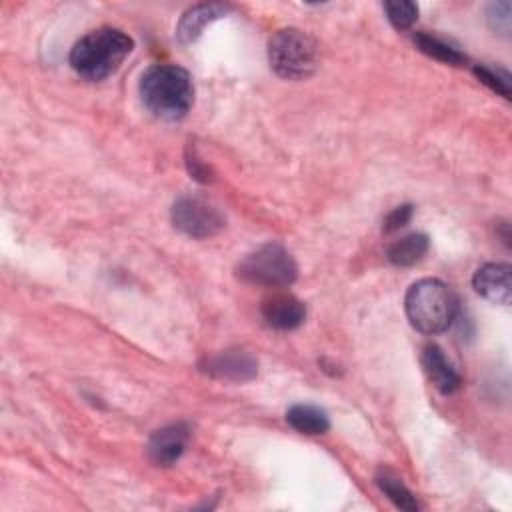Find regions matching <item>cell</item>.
<instances>
[{"label":"cell","instance_id":"20","mask_svg":"<svg viewBox=\"0 0 512 512\" xmlns=\"http://www.w3.org/2000/svg\"><path fill=\"white\" fill-rule=\"evenodd\" d=\"M412 212L414 208L410 204H402V206H396L392 212H388V216L384 218V224H382V230L384 232H394V230H400L402 226L408 224V220L412 218Z\"/></svg>","mask_w":512,"mask_h":512},{"label":"cell","instance_id":"6","mask_svg":"<svg viewBox=\"0 0 512 512\" xmlns=\"http://www.w3.org/2000/svg\"><path fill=\"white\" fill-rule=\"evenodd\" d=\"M172 224L182 234L204 240L224 228V216L206 198L186 194L172 204Z\"/></svg>","mask_w":512,"mask_h":512},{"label":"cell","instance_id":"17","mask_svg":"<svg viewBox=\"0 0 512 512\" xmlns=\"http://www.w3.org/2000/svg\"><path fill=\"white\" fill-rule=\"evenodd\" d=\"M384 12L390 24L398 30H408L418 18V6L410 0H388L384 2Z\"/></svg>","mask_w":512,"mask_h":512},{"label":"cell","instance_id":"7","mask_svg":"<svg viewBox=\"0 0 512 512\" xmlns=\"http://www.w3.org/2000/svg\"><path fill=\"white\" fill-rule=\"evenodd\" d=\"M202 370L218 380H230V382H248L258 372L256 358L240 348L218 352L202 362Z\"/></svg>","mask_w":512,"mask_h":512},{"label":"cell","instance_id":"16","mask_svg":"<svg viewBox=\"0 0 512 512\" xmlns=\"http://www.w3.org/2000/svg\"><path fill=\"white\" fill-rule=\"evenodd\" d=\"M376 484L378 488L394 502V506H398L400 510H408V512H414L418 510V502L414 498V494L402 484V480H398L396 476L384 472V474H378L376 476Z\"/></svg>","mask_w":512,"mask_h":512},{"label":"cell","instance_id":"4","mask_svg":"<svg viewBox=\"0 0 512 512\" xmlns=\"http://www.w3.org/2000/svg\"><path fill=\"white\" fill-rule=\"evenodd\" d=\"M272 70L286 80H304L318 66V44L300 28H282L268 40Z\"/></svg>","mask_w":512,"mask_h":512},{"label":"cell","instance_id":"9","mask_svg":"<svg viewBox=\"0 0 512 512\" xmlns=\"http://www.w3.org/2000/svg\"><path fill=\"white\" fill-rule=\"evenodd\" d=\"M262 318L274 330H294L306 318V306L302 300L288 292H274L262 300Z\"/></svg>","mask_w":512,"mask_h":512},{"label":"cell","instance_id":"8","mask_svg":"<svg viewBox=\"0 0 512 512\" xmlns=\"http://www.w3.org/2000/svg\"><path fill=\"white\" fill-rule=\"evenodd\" d=\"M190 438V428L184 422L168 424L156 430L148 442V458L156 466H172L182 454Z\"/></svg>","mask_w":512,"mask_h":512},{"label":"cell","instance_id":"18","mask_svg":"<svg viewBox=\"0 0 512 512\" xmlns=\"http://www.w3.org/2000/svg\"><path fill=\"white\" fill-rule=\"evenodd\" d=\"M474 74L494 92L502 94L504 98H510V74L500 68H488V66H474Z\"/></svg>","mask_w":512,"mask_h":512},{"label":"cell","instance_id":"3","mask_svg":"<svg viewBox=\"0 0 512 512\" xmlns=\"http://www.w3.org/2000/svg\"><path fill=\"white\" fill-rule=\"evenodd\" d=\"M410 324L422 334L444 332L456 318L458 300L448 284L438 278L414 282L404 298Z\"/></svg>","mask_w":512,"mask_h":512},{"label":"cell","instance_id":"10","mask_svg":"<svg viewBox=\"0 0 512 512\" xmlns=\"http://www.w3.org/2000/svg\"><path fill=\"white\" fill-rule=\"evenodd\" d=\"M472 286L474 290L494 302V304H502L508 306L510 304V266L508 264H500V262H488L484 266H480L474 276H472Z\"/></svg>","mask_w":512,"mask_h":512},{"label":"cell","instance_id":"5","mask_svg":"<svg viewBox=\"0 0 512 512\" xmlns=\"http://www.w3.org/2000/svg\"><path fill=\"white\" fill-rule=\"evenodd\" d=\"M236 274L248 284L284 288L296 280L298 266L292 254L282 244L268 242L246 254L238 262Z\"/></svg>","mask_w":512,"mask_h":512},{"label":"cell","instance_id":"1","mask_svg":"<svg viewBox=\"0 0 512 512\" xmlns=\"http://www.w3.org/2000/svg\"><path fill=\"white\" fill-rule=\"evenodd\" d=\"M142 104L160 120H182L194 102V84L188 70L176 64H154L140 78Z\"/></svg>","mask_w":512,"mask_h":512},{"label":"cell","instance_id":"19","mask_svg":"<svg viewBox=\"0 0 512 512\" xmlns=\"http://www.w3.org/2000/svg\"><path fill=\"white\" fill-rule=\"evenodd\" d=\"M510 12H512V6L510 2H492L486 10V20L490 24V28L502 36H508L510 34Z\"/></svg>","mask_w":512,"mask_h":512},{"label":"cell","instance_id":"11","mask_svg":"<svg viewBox=\"0 0 512 512\" xmlns=\"http://www.w3.org/2000/svg\"><path fill=\"white\" fill-rule=\"evenodd\" d=\"M422 368L430 380V384L440 394H452L460 388V374L450 364V360L444 356L442 348L436 344H428L422 350Z\"/></svg>","mask_w":512,"mask_h":512},{"label":"cell","instance_id":"2","mask_svg":"<svg viewBox=\"0 0 512 512\" xmlns=\"http://www.w3.org/2000/svg\"><path fill=\"white\" fill-rule=\"evenodd\" d=\"M132 38L112 26L84 34L70 50V66L86 80H104L114 74L132 52Z\"/></svg>","mask_w":512,"mask_h":512},{"label":"cell","instance_id":"15","mask_svg":"<svg viewBox=\"0 0 512 512\" xmlns=\"http://www.w3.org/2000/svg\"><path fill=\"white\" fill-rule=\"evenodd\" d=\"M414 44L418 46L420 52L428 54L430 58H436L440 62H446V64H454V66H460L466 62V54H462L458 48H454L452 44L436 38V36H430V34H416L414 36Z\"/></svg>","mask_w":512,"mask_h":512},{"label":"cell","instance_id":"13","mask_svg":"<svg viewBox=\"0 0 512 512\" xmlns=\"http://www.w3.org/2000/svg\"><path fill=\"white\" fill-rule=\"evenodd\" d=\"M286 422L300 434L318 436L330 428L328 414L314 404H294L286 410Z\"/></svg>","mask_w":512,"mask_h":512},{"label":"cell","instance_id":"12","mask_svg":"<svg viewBox=\"0 0 512 512\" xmlns=\"http://www.w3.org/2000/svg\"><path fill=\"white\" fill-rule=\"evenodd\" d=\"M228 10H230V6H224V4H196V6L188 8L182 14V18L178 22V28H176L178 40L182 44H192L194 40L200 38L202 30L210 22L226 16Z\"/></svg>","mask_w":512,"mask_h":512},{"label":"cell","instance_id":"14","mask_svg":"<svg viewBox=\"0 0 512 512\" xmlns=\"http://www.w3.org/2000/svg\"><path fill=\"white\" fill-rule=\"evenodd\" d=\"M428 236L426 234H420V232H412V234H406L402 236L400 240H394L390 246H388V260L394 264V266H414L416 262H420L424 258V254L428 252Z\"/></svg>","mask_w":512,"mask_h":512}]
</instances>
